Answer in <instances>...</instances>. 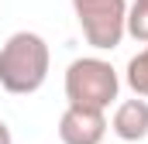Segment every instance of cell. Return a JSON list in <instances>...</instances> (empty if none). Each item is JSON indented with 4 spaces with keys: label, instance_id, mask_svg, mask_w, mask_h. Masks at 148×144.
<instances>
[{
    "label": "cell",
    "instance_id": "cell-1",
    "mask_svg": "<svg viewBox=\"0 0 148 144\" xmlns=\"http://www.w3.org/2000/svg\"><path fill=\"white\" fill-rule=\"evenodd\" d=\"M52 52L38 31H14L0 45V89L14 96L38 93L48 79Z\"/></svg>",
    "mask_w": 148,
    "mask_h": 144
},
{
    "label": "cell",
    "instance_id": "cell-2",
    "mask_svg": "<svg viewBox=\"0 0 148 144\" xmlns=\"http://www.w3.org/2000/svg\"><path fill=\"white\" fill-rule=\"evenodd\" d=\"M62 89H66V100H69L66 107L107 110L121 96V72L100 55H83V58L69 62Z\"/></svg>",
    "mask_w": 148,
    "mask_h": 144
},
{
    "label": "cell",
    "instance_id": "cell-3",
    "mask_svg": "<svg viewBox=\"0 0 148 144\" xmlns=\"http://www.w3.org/2000/svg\"><path fill=\"white\" fill-rule=\"evenodd\" d=\"M73 14L97 52H114L127 38V0H73Z\"/></svg>",
    "mask_w": 148,
    "mask_h": 144
},
{
    "label": "cell",
    "instance_id": "cell-4",
    "mask_svg": "<svg viewBox=\"0 0 148 144\" xmlns=\"http://www.w3.org/2000/svg\"><path fill=\"white\" fill-rule=\"evenodd\" d=\"M107 117L103 110H86V107H66L59 117V141L62 144H103L107 137Z\"/></svg>",
    "mask_w": 148,
    "mask_h": 144
},
{
    "label": "cell",
    "instance_id": "cell-5",
    "mask_svg": "<svg viewBox=\"0 0 148 144\" xmlns=\"http://www.w3.org/2000/svg\"><path fill=\"white\" fill-rule=\"evenodd\" d=\"M110 130L121 137V141L134 144V141H145L148 137V100H121L114 107L110 117Z\"/></svg>",
    "mask_w": 148,
    "mask_h": 144
},
{
    "label": "cell",
    "instance_id": "cell-6",
    "mask_svg": "<svg viewBox=\"0 0 148 144\" xmlns=\"http://www.w3.org/2000/svg\"><path fill=\"white\" fill-rule=\"evenodd\" d=\"M124 82L127 89L138 96V100H148V45L127 58V69H124Z\"/></svg>",
    "mask_w": 148,
    "mask_h": 144
},
{
    "label": "cell",
    "instance_id": "cell-7",
    "mask_svg": "<svg viewBox=\"0 0 148 144\" xmlns=\"http://www.w3.org/2000/svg\"><path fill=\"white\" fill-rule=\"evenodd\" d=\"M127 35L141 45H148V0H131L127 3Z\"/></svg>",
    "mask_w": 148,
    "mask_h": 144
},
{
    "label": "cell",
    "instance_id": "cell-8",
    "mask_svg": "<svg viewBox=\"0 0 148 144\" xmlns=\"http://www.w3.org/2000/svg\"><path fill=\"white\" fill-rule=\"evenodd\" d=\"M0 144H14V134H10V127L0 120Z\"/></svg>",
    "mask_w": 148,
    "mask_h": 144
}]
</instances>
